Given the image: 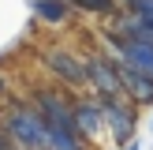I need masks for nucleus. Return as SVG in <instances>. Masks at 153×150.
<instances>
[{
  "label": "nucleus",
  "mask_w": 153,
  "mask_h": 150,
  "mask_svg": "<svg viewBox=\"0 0 153 150\" xmlns=\"http://www.w3.org/2000/svg\"><path fill=\"white\" fill-rule=\"evenodd\" d=\"M0 128L7 131V139L15 142V150H49V124L34 109L30 98L7 101L0 109Z\"/></svg>",
  "instance_id": "1"
},
{
  "label": "nucleus",
  "mask_w": 153,
  "mask_h": 150,
  "mask_svg": "<svg viewBox=\"0 0 153 150\" xmlns=\"http://www.w3.org/2000/svg\"><path fill=\"white\" fill-rule=\"evenodd\" d=\"M41 64H45V71H49L52 82L75 90V94L86 90V52L67 49V45H49L41 52Z\"/></svg>",
  "instance_id": "2"
},
{
  "label": "nucleus",
  "mask_w": 153,
  "mask_h": 150,
  "mask_svg": "<svg viewBox=\"0 0 153 150\" xmlns=\"http://www.w3.org/2000/svg\"><path fill=\"white\" fill-rule=\"evenodd\" d=\"M86 90L97 98H127L123 79H120V60L108 49H90L86 52Z\"/></svg>",
  "instance_id": "3"
},
{
  "label": "nucleus",
  "mask_w": 153,
  "mask_h": 150,
  "mask_svg": "<svg viewBox=\"0 0 153 150\" xmlns=\"http://www.w3.org/2000/svg\"><path fill=\"white\" fill-rule=\"evenodd\" d=\"M30 101L45 116V124H71L75 128V90L60 86V82H37L30 90Z\"/></svg>",
  "instance_id": "4"
},
{
  "label": "nucleus",
  "mask_w": 153,
  "mask_h": 150,
  "mask_svg": "<svg viewBox=\"0 0 153 150\" xmlns=\"http://www.w3.org/2000/svg\"><path fill=\"white\" fill-rule=\"evenodd\" d=\"M105 105V131L116 146H127L138 131V105L131 98H101Z\"/></svg>",
  "instance_id": "5"
},
{
  "label": "nucleus",
  "mask_w": 153,
  "mask_h": 150,
  "mask_svg": "<svg viewBox=\"0 0 153 150\" xmlns=\"http://www.w3.org/2000/svg\"><path fill=\"white\" fill-rule=\"evenodd\" d=\"M75 131H79L90 146H97L101 139H108V131H105V105H101V98L90 94V90H79V94H75Z\"/></svg>",
  "instance_id": "6"
},
{
  "label": "nucleus",
  "mask_w": 153,
  "mask_h": 150,
  "mask_svg": "<svg viewBox=\"0 0 153 150\" xmlns=\"http://www.w3.org/2000/svg\"><path fill=\"white\" fill-rule=\"evenodd\" d=\"M101 41L120 64L127 68H138V71L153 75V41H138V38H116V34H105L101 30Z\"/></svg>",
  "instance_id": "7"
},
{
  "label": "nucleus",
  "mask_w": 153,
  "mask_h": 150,
  "mask_svg": "<svg viewBox=\"0 0 153 150\" xmlns=\"http://www.w3.org/2000/svg\"><path fill=\"white\" fill-rule=\"evenodd\" d=\"M30 11H34V22L52 26V30L71 26L75 15H79V11L71 8V0H30Z\"/></svg>",
  "instance_id": "8"
},
{
  "label": "nucleus",
  "mask_w": 153,
  "mask_h": 150,
  "mask_svg": "<svg viewBox=\"0 0 153 150\" xmlns=\"http://www.w3.org/2000/svg\"><path fill=\"white\" fill-rule=\"evenodd\" d=\"M120 79H123V94L131 98L134 105H153V75L120 64Z\"/></svg>",
  "instance_id": "9"
},
{
  "label": "nucleus",
  "mask_w": 153,
  "mask_h": 150,
  "mask_svg": "<svg viewBox=\"0 0 153 150\" xmlns=\"http://www.w3.org/2000/svg\"><path fill=\"white\" fill-rule=\"evenodd\" d=\"M49 150H90V142L71 124H49Z\"/></svg>",
  "instance_id": "10"
},
{
  "label": "nucleus",
  "mask_w": 153,
  "mask_h": 150,
  "mask_svg": "<svg viewBox=\"0 0 153 150\" xmlns=\"http://www.w3.org/2000/svg\"><path fill=\"white\" fill-rule=\"evenodd\" d=\"M71 8L79 15H90V19H112L120 11V0H71Z\"/></svg>",
  "instance_id": "11"
},
{
  "label": "nucleus",
  "mask_w": 153,
  "mask_h": 150,
  "mask_svg": "<svg viewBox=\"0 0 153 150\" xmlns=\"http://www.w3.org/2000/svg\"><path fill=\"white\" fill-rule=\"evenodd\" d=\"M0 150H15V142L7 139V131H4V128H0Z\"/></svg>",
  "instance_id": "12"
},
{
  "label": "nucleus",
  "mask_w": 153,
  "mask_h": 150,
  "mask_svg": "<svg viewBox=\"0 0 153 150\" xmlns=\"http://www.w3.org/2000/svg\"><path fill=\"white\" fill-rule=\"evenodd\" d=\"M7 94V82H4V75H0V98H4Z\"/></svg>",
  "instance_id": "13"
}]
</instances>
